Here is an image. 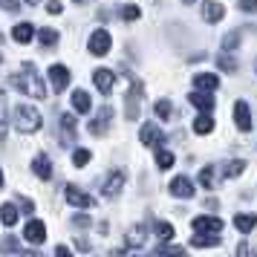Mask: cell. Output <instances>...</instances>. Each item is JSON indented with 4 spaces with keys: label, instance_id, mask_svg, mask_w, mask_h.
Returning a JSON list of instances; mask_svg holds the SVG:
<instances>
[{
    "label": "cell",
    "instance_id": "14",
    "mask_svg": "<svg viewBox=\"0 0 257 257\" xmlns=\"http://www.w3.org/2000/svg\"><path fill=\"white\" fill-rule=\"evenodd\" d=\"M93 81H95V87L101 90V95H110L113 93V81H116V75H113L110 70H95Z\"/></svg>",
    "mask_w": 257,
    "mask_h": 257
},
{
    "label": "cell",
    "instance_id": "44",
    "mask_svg": "<svg viewBox=\"0 0 257 257\" xmlns=\"http://www.w3.org/2000/svg\"><path fill=\"white\" fill-rule=\"evenodd\" d=\"M26 3H29V6H38V3H41V0H26Z\"/></svg>",
    "mask_w": 257,
    "mask_h": 257
},
{
    "label": "cell",
    "instance_id": "8",
    "mask_svg": "<svg viewBox=\"0 0 257 257\" xmlns=\"http://www.w3.org/2000/svg\"><path fill=\"white\" fill-rule=\"evenodd\" d=\"M24 237L29 240V243L41 245L44 240H47V225H44L41 220H29L26 222V228H24Z\"/></svg>",
    "mask_w": 257,
    "mask_h": 257
},
{
    "label": "cell",
    "instance_id": "23",
    "mask_svg": "<svg viewBox=\"0 0 257 257\" xmlns=\"http://www.w3.org/2000/svg\"><path fill=\"white\" fill-rule=\"evenodd\" d=\"M90 107H93V101H90V95L84 93V90L72 93V110L75 113H90Z\"/></svg>",
    "mask_w": 257,
    "mask_h": 257
},
{
    "label": "cell",
    "instance_id": "48",
    "mask_svg": "<svg viewBox=\"0 0 257 257\" xmlns=\"http://www.w3.org/2000/svg\"><path fill=\"white\" fill-rule=\"evenodd\" d=\"M254 72H257V64H254Z\"/></svg>",
    "mask_w": 257,
    "mask_h": 257
},
{
    "label": "cell",
    "instance_id": "30",
    "mask_svg": "<svg viewBox=\"0 0 257 257\" xmlns=\"http://www.w3.org/2000/svg\"><path fill=\"white\" fill-rule=\"evenodd\" d=\"M90 159H93V153L87 151V148H78V151L72 153V165H75V168H84Z\"/></svg>",
    "mask_w": 257,
    "mask_h": 257
},
{
    "label": "cell",
    "instance_id": "49",
    "mask_svg": "<svg viewBox=\"0 0 257 257\" xmlns=\"http://www.w3.org/2000/svg\"><path fill=\"white\" fill-rule=\"evenodd\" d=\"M0 61H3V55H0Z\"/></svg>",
    "mask_w": 257,
    "mask_h": 257
},
{
    "label": "cell",
    "instance_id": "39",
    "mask_svg": "<svg viewBox=\"0 0 257 257\" xmlns=\"http://www.w3.org/2000/svg\"><path fill=\"white\" fill-rule=\"evenodd\" d=\"M0 9H6V12H21V3L18 0H0Z\"/></svg>",
    "mask_w": 257,
    "mask_h": 257
},
{
    "label": "cell",
    "instance_id": "15",
    "mask_svg": "<svg viewBox=\"0 0 257 257\" xmlns=\"http://www.w3.org/2000/svg\"><path fill=\"white\" fill-rule=\"evenodd\" d=\"M61 142H64V148H70L75 142V116L72 113L61 116Z\"/></svg>",
    "mask_w": 257,
    "mask_h": 257
},
{
    "label": "cell",
    "instance_id": "42",
    "mask_svg": "<svg viewBox=\"0 0 257 257\" xmlns=\"http://www.w3.org/2000/svg\"><path fill=\"white\" fill-rule=\"evenodd\" d=\"M72 222H75L78 228H87V225H90V217H87V214H78V217H72Z\"/></svg>",
    "mask_w": 257,
    "mask_h": 257
},
{
    "label": "cell",
    "instance_id": "24",
    "mask_svg": "<svg viewBox=\"0 0 257 257\" xmlns=\"http://www.w3.org/2000/svg\"><path fill=\"white\" fill-rule=\"evenodd\" d=\"M0 222L3 225H15L18 222V208H15L12 202H3L0 205Z\"/></svg>",
    "mask_w": 257,
    "mask_h": 257
},
{
    "label": "cell",
    "instance_id": "5",
    "mask_svg": "<svg viewBox=\"0 0 257 257\" xmlns=\"http://www.w3.org/2000/svg\"><path fill=\"white\" fill-rule=\"evenodd\" d=\"M234 124H237V130H243V133L251 130V113H248V101L245 98L234 101Z\"/></svg>",
    "mask_w": 257,
    "mask_h": 257
},
{
    "label": "cell",
    "instance_id": "46",
    "mask_svg": "<svg viewBox=\"0 0 257 257\" xmlns=\"http://www.w3.org/2000/svg\"><path fill=\"white\" fill-rule=\"evenodd\" d=\"M0 188H3V171H0Z\"/></svg>",
    "mask_w": 257,
    "mask_h": 257
},
{
    "label": "cell",
    "instance_id": "37",
    "mask_svg": "<svg viewBox=\"0 0 257 257\" xmlns=\"http://www.w3.org/2000/svg\"><path fill=\"white\" fill-rule=\"evenodd\" d=\"M6 136V95L0 93V139Z\"/></svg>",
    "mask_w": 257,
    "mask_h": 257
},
{
    "label": "cell",
    "instance_id": "41",
    "mask_svg": "<svg viewBox=\"0 0 257 257\" xmlns=\"http://www.w3.org/2000/svg\"><path fill=\"white\" fill-rule=\"evenodd\" d=\"M47 12H52V15H61V12H64V6H61L58 0H49V3H47Z\"/></svg>",
    "mask_w": 257,
    "mask_h": 257
},
{
    "label": "cell",
    "instance_id": "34",
    "mask_svg": "<svg viewBox=\"0 0 257 257\" xmlns=\"http://www.w3.org/2000/svg\"><path fill=\"white\" fill-rule=\"evenodd\" d=\"M240 47V32H228V35L222 38V49L225 52H231V49Z\"/></svg>",
    "mask_w": 257,
    "mask_h": 257
},
{
    "label": "cell",
    "instance_id": "29",
    "mask_svg": "<svg viewBox=\"0 0 257 257\" xmlns=\"http://www.w3.org/2000/svg\"><path fill=\"white\" fill-rule=\"evenodd\" d=\"M142 243H145V225H136V228H130L127 245H130V248H136V245H142Z\"/></svg>",
    "mask_w": 257,
    "mask_h": 257
},
{
    "label": "cell",
    "instance_id": "4",
    "mask_svg": "<svg viewBox=\"0 0 257 257\" xmlns=\"http://www.w3.org/2000/svg\"><path fill=\"white\" fill-rule=\"evenodd\" d=\"M64 191H67V194H64V197H67V202H70V205H75V208H90V205L95 202V199L90 197L87 191H81L78 185H67Z\"/></svg>",
    "mask_w": 257,
    "mask_h": 257
},
{
    "label": "cell",
    "instance_id": "16",
    "mask_svg": "<svg viewBox=\"0 0 257 257\" xmlns=\"http://www.w3.org/2000/svg\"><path fill=\"white\" fill-rule=\"evenodd\" d=\"M217 87H220V78H217V75H211V72L194 75V90H208V93H214Z\"/></svg>",
    "mask_w": 257,
    "mask_h": 257
},
{
    "label": "cell",
    "instance_id": "26",
    "mask_svg": "<svg viewBox=\"0 0 257 257\" xmlns=\"http://www.w3.org/2000/svg\"><path fill=\"white\" fill-rule=\"evenodd\" d=\"M243 168H245V162H243V159H234V162H225V168H222V176H225V179H234V176H240V174H243Z\"/></svg>",
    "mask_w": 257,
    "mask_h": 257
},
{
    "label": "cell",
    "instance_id": "45",
    "mask_svg": "<svg viewBox=\"0 0 257 257\" xmlns=\"http://www.w3.org/2000/svg\"><path fill=\"white\" fill-rule=\"evenodd\" d=\"M72 3H78V6H81V3H87V0H72Z\"/></svg>",
    "mask_w": 257,
    "mask_h": 257
},
{
    "label": "cell",
    "instance_id": "32",
    "mask_svg": "<svg viewBox=\"0 0 257 257\" xmlns=\"http://www.w3.org/2000/svg\"><path fill=\"white\" fill-rule=\"evenodd\" d=\"M214 179H217L214 168H211V165H208V168H202V174H199V185L208 188V191H211V188H214Z\"/></svg>",
    "mask_w": 257,
    "mask_h": 257
},
{
    "label": "cell",
    "instance_id": "20",
    "mask_svg": "<svg viewBox=\"0 0 257 257\" xmlns=\"http://www.w3.org/2000/svg\"><path fill=\"white\" fill-rule=\"evenodd\" d=\"M220 243V237L217 231H197L191 237V245H197V248H205V245H217Z\"/></svg>",
    "mask_w": 257,
    "mask_h": 257
},
{
    "label": "cell",
    "instance_id": "3",
    "mask_svg": "<svg viewBox=\"0 0 257 257\" xmlns=\"http://www.w3.org/2000/svg\"><path fill=\"white\" fill-rule=\"evenodd\" d=\"M110 32L107 29H95L93 35H90V41H87V47H90V52H93L95 58H104L107 52H110Z\"/></svg>",
    "mask_w": 257,
    "mask_h": 257
},
{
    "label": "cell",
    "instance_id": "28",
    "mask_svg": "<svg viewBox=\"0 0 257 257\" xmlns=\"http://www.w3.org/2000/svg\"><path fill=\"white\" fill-rule=\"evenodd\" d=\"M217 67H220L222 72H237V61H234L228 52H222V55H217Z\"/></svg>",
    "mask_w": 257,
    "mask_h": 257
},
{
    "label": "cell",
    "instance_id": "43",
    "mask_svg": "<svg viewBox=\"0 0 257 257\" xmlns=\"http://www.w3.org/2000/svg\"><path fill=\"white\" fill-rule=\"evenodd\" d=\"M240 9H243V12H254V9H257V0H240Z\"/></svg>",
    "mask_w": 257,
    "mask_h": 257
},
{
    "label": "cell",
    "instance_id": "22",
    "mask_svg": "<svg viewBox=\"0 0 257 257\" xmlns=\"http://www.w3.org/2000/svg\"><path fill=\"white\" fill-rule=\"evenodd\" d=\"M12 38L18 41V44H29V41L35 38V26L32 24H18L12 29Z\"/></svg>",
    "mask_w": 257,
    "mask_h": 257
},
{
    "label": "cell",
    "instance_id": "9",
    "mask_svg": "<svg viewBox=\"0 0 257 257\" xmlns=\"http://www.w3.org/2000/svg\"><path fill=\"white\" fill-rule=\"evenodd\" d=\"M110 118H113V110H110V107H101L98 116L90 121V133H93V136H104L107 127H110Z\"/></svg>",
    "mask_w": 257,
    "mask_h": 257
},
{
    "label": "cell",
    "instance_id": "47",
    "mask_svg": "<svg viewBox=\"0 0 257 257\" xmlns=\"http://www.w3.org/2000/svg\"><path fill=\"white\" fill-rule=\"evenodd\" d=\"M185 3H194V0H185Z\"/></svg>",
    "mask_w": 257,
    "mask_h": 257
},
{
    "label": "cell",
    "instance_id": "11",
    "mask_svg": "<svg viewBox=\"0 0 257 257\" xmlns=\"http://www.w3.org/2000/svg\"><path fill=\"white\" fill-rule=\"evenodd\" d=\"M124 188V171H113V174L107 176V182H104V197L107 199H113V197H118V191Z\"/></svg>",
    "mask_w": 257,
    "mask_h": 257
},
{
    "label": "cell",
    "instance_id": "12",
    "mask_svg": "<svg viewBox=\"0 0 257 257\" xmlns=\"http://www.w3.org/2000/svg\"><path fill=\"white\" fill-rule=\"evenodd\" d=\"M32 171H35L38 179H52V159H49L47 153H38L35 159H32Z\"/></svg>",
    "mask_w": 257,
    "mask_h": 257
},
{
    "label": "cell",
    "instance_id": "38",
    "mask_svg": "<svg viewBox=\"0 0 257 257\" xmlns=\"http://www.w3.org/2000/svg\"><path fill=\"white\" fill-rule=\"evenodd\" d=\"M139 15H142V9L139 6H133V3H127V6L121 9V18H124V21H136Z\"/></svg>",
    "mask_w": 257,
    "mask_h": 257
},
{
    "label": "cell",
    "instance_id": "33",
    "mask_svg": "<svg viewBox=\"0 0 257 257\" xmlns=\"http://www.w3.org/2000/svg\"><path fill=\"white\" fill-rule=\"evenodd\" d=\"M153 228H156V234H159V237H162L165 243H168V240H171V237H174V225H171V222H156V225H153Z\"/></svg>",
    "mask_w": 257,
    "mask_h": 257
},
{
    "label": "cell",
    "instance_id": "21",
    "mask_svg": "<svg viewBox=\"0 0 257 257\" xmlns=\"http://www.w3.org/2000/svg\"><path fill=\"white\" fill-rule=\"evenodd\" d=\"M254 225H257V214H237L234 217V228L240 234H248Z\"/></svg>",
    "mask_w": 257,
    "mask_h": 257
},
{
    "label": "cell",
    "instance_id": "35",
    "mask_svg": "<svg viewBox=\"0 0 257 257\" xmlns=\"http://www.w3.org/2000/svg\"><path fill=\"white\" fill-rule=\"evenodd\" d=\"M153 110H156V116H159V118H171V113H174V107H171V101H168V98L156 101V107H153Z\"/></svg>",
    "mask_w": 257,
    "mask_h": 257
},
{
    "label": "cell",
    "instance_id": "10",
    "mask_svg": "<svg viewBox=\"0 0 257 257\" xmlns=\"http://www.w3.org/2000/svg\"><path fill=\"white\" fill-rule=\"evenodd\" d=\"M162 130H159V124H153V121H148V124H142V145H148V148H159L162 145Z\"/></svg>",
    "mask_w": 257,
    "mask_h": 257
},
{
    "label": "cell",
    "instance_id": "31",
    "mask_svg": "<svg viewBox=\"0 0 257 257\" xmlns=\"http://www.w3.org/2000/svg\"><path fill=\"white\" fill-rule=\"evenodd\" d=\"M156 165H159L162 171L174 168V153H171V151H156Z\"/></svg>",
    "mask_w": 257,
    "mask_h": 257
},
{
    "label": "cell",
    "instance_id": "40",
    "mask_svg": "<svg viewBox=\"0 0 257 257\" xmlns=\"http://www.w3.org/2000/svg\"><path fill=\"white\" fill-rule=\"evenodd\" d=\"M18 205H21L24 211H29V214L35 211V202H32V199H26V197H18Z\"/></svg>",
    "mask_w": 257,
    "mask_h": 257
},
{
    "label": "cell",
    "instance_id": "13",
    "mask_svg": "<svg viewBox=\"0 0 257 257\" xmlns=\"http://www.w3.org/2000/svg\"><path fill=\"white\" fill-rule=\"evenodd\" d=\"M194 231H222V220L220 217H208V214H202V217H194Z\"/></svg>",
    "mask_w": 257,
    "mask_h": 257
},
{
    "label": "cell",
    "instance_id": "7",
    "mask_svg": "<svg viewBox=\"0 0 257 257\" xmlns=\"http://www.w3.org/2000/svg\"><path fill=\"white\" fill-rule=\"evenodd\" d=\"M168 191H171L176 199H191L194 197V182H191L188 176H176V179H171Z\"/></svg>",
    "mask_w": 257,
    "mask_h": 257
},
{
    "label": "cell",
    "instance_id": "18",
    "mask_svg": "<svg viewBox=\"0 0 257 257\" xmlns=\"http://www.w3.org/2000/svg\"><path fill=\"white\" fill-rule=\"evenodd\" d=\"M211 130H214V118H211V110H202V113L194 118V133L205 136V133H211Z\"/></svg>",
    "mask_w": 257,
    "mask_h": 257
},
{
    "label": "cell",
    "instance_id": "27",
    "mask_svg": "<svg viewBox=\"0 0 257 257\" xmlns=\"http://www.w3.org/2000/svg\"><path fill=\"white\" fill-rule=\"evenodd\" d=\"M38 41H41V47H55V44H58V32H55V29H41V32H38Z\"/></svg>",
    "mask_w": 257,
    "mask_h": 257
},
{
    "label": "cell",
    "instance_id": "36",
    "mask_svg": "<svg viewBox=\"0 0 257 257\" xmlns=\"http://www.w3.org/2000/svg\"><path fill=\"white\" fill-rule=\"evenodd\" d=\"M153 254H185V248H179V245H168L162 240V245H159V248H153Z\"/></svg>",
    "mask_w": 257,
    "mask_h": 257
},
{
    "label": "cell",
    "instance_id": "17",
    "mask_svg": "<svg viewBox=\"0 0 257 257\" xmlns=\"http://www.w3.org/2000/svg\"><path fill=\"white\" fill-rule=\"evenodd\" d=\"M188 101L194 107H199V110H214V98H211L208 90H194V93L188 95Z\"/></svg>",
    "mask_w": 257,
    "mask_h": 257
},
{
    "label": "cell",
    "instance_id": "19",
    "mask_svg": "<svg viewBox=\"0 0 257 257\" xmlns=\"http://www.w3.org/2000/svg\"><path fill=\"white\" fill-rule=\"evenodd\" d=\"M202 18H205L208 24H217V21L225 18V6H222V3H205V6H202Z\"/></svg>",
    "mask_w": 257,
    "mask_h": 257
},
{
    "label": "cell",
    "instance_id": "25",
    "mask_svg": "<svg viewBox=\"0 0 257 257\" xmlns=\"http://www.w3.org/2000/svg\"><path fill=\"white\" fill-rule=\"evenodd\" d=\"M26 248L15 237H6V240H0V254H24Z\"/></svg>",
    "mask_w": 257,
    "mask_h": 257
},
{
    "label": "cell",
    "instance_id": "1",
    "mask_svg": "<svg viewBox=\"0 0 257 257\" xmlns=\"http://www.w3.org/2000/svg\"><path fill=\"white\" fill-rule=\"evenodd\" d=\"M12 87L21 90V93H26V95H32V98H44L47 95V87L41 84V75H38L32 61L24 64V75H12Z\"/></svg>",
    "mask_w": 257,
    "mask_h": 257
},
{
    "label": "cell",
    "instance_id": "6",
    "mask_svg": "<svg viewBox=\"0 0 257 257\" xmlns=\"http://www.w3.org/2000/svg\"><path fill=\"white\" fill-rule=\"evenodd\" d=\"M49 81H52V90H55V93H64V90L70 87V70H67L64 64L49 67Z\"/></svg>",
    "mask_w": 257,
    "mask_h": 257
},
{
    "label": "cell",
    "instance_id": "2",
    "mask_svg": "<svg viewBox=\"0 0 257 257\" xmlns=\"http://www.w3.org/2000/svg\"><path fill=\"white\" fill-rule=\"evenodd\" d=\"M41 113H38V107L32 104H18L15 107V127L21 130V133H35L41 130Z\"/></svg>",
    "mask_w": 257,
    "mask_h": 257
}]
</instances>
